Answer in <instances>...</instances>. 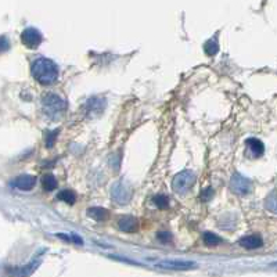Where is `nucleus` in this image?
I'll return each mask as SVG.
<instances>
[{"mask_svg": "<svg viewBox=\"0 0 277 277\" xmlns=\"http://www.w3.org/2000/svg\"><path fill=\"white\" fill-rule=\"evenodd\" d=\"M57 198H59L60 201H64V203L69 205L75 204V201H76V196H75V193H73L72 190H63V191H60Z\"/></svg>", "mask_w": 277, "mask_h": 277, "instance_id": "15", "label": "nucleus"}, {"mask_svg": "<svg viewBox=\"0 0 277 277\" xmlns=\"http://www.w3.org/2000/svg\"><path fill=\"white\" fill-rule=\"evenodd\" d=\"M196 183V173L191 171H183L180 173H177L173 179L172 187L177 194H186L189 193L193 184Z\"/></svg>", "mask_w": 277, "mask_h": 277, "instance_id": "3", "label": "nucleus"}, {"mask_svg": "<svg viewBox=\"0 0 277 277\" xmlns=\"http://www.w3.org/2000/svg\"><path fill=\"white\" fill-rule=\"evenodd\" d=\"M212 196H213V191H212V189H205L204 191H203V196H201V197H203L204 201H209V198H211Z\"/></svg>", "mask_w": 277, "mask_h": 277, "instance_id": "22", "label": "nucleus"}, {"mask_svg": "<svg viewBox=\"0 0 277 277\" xmlns=\"http://www.w3.org/2000/svg\"><path fill=\"white\" fill-rule=\"evenodd\" d=\"M21 40L24 46H27L28 49H37L43 40V35L36 28H27L21 34Z\"/></svg>", "mask_w": 277, "mask_h": 277, "instance_id": "4", "label": "nucleus"}, {"mask_svg": "<svg viewBox=\"0 0 277 277\" xmlns=\"http://www.w3.org/2000/svg\"><path fill=\"white\" fill-rule=\"evenodd\" d=\"M204 50L208 56H215V54H218V51H219L218 39H216V37H213V39H211V40H208V42L204 44Z\"/></svg>", "mask_w": 277, "mask_h": 277, "instance_id": "17", "label": "nucleus"}, {"mask_svg": "<svg viewBox=\"0 0 277 277\" xmlns=\"http://www.w3.org/2000/svg\"><path fill=\"white\" fill-rule=\"evenodd\" d=\"M35 183H36V177L35 176L21 175L18 176V177H15L14 182H13V186L17 187L18 190H22V191H30L35 186Z\"/></svg>", "mask_w": 277, "mask_h": 277, "instance_id": "7", "label": "nucleus"}, {"mask_svg": "<svg viewBox=\"0 0 277 277\" xmlns=\"http://www.w3.org/2000/svg\"><path fill=\"white\" fill-rule=\"evenodd\" d=\"M160 268L164 269H173V270H186V269H193L197 265L194 262H186V261H162L158 263Z\"/></svg>", "mask_w": 277, "mask_h": 277, "instance_id": "8", "label": "nucleus"}, {"mask_svg": "<svg viewBox=\"0 0 277 277\" xmlns=\"http://www.w3.org/2000/svg\"><path fill=\"white\" fill-rule=\"evenodd\" d=\"M203 240H204L205 245H208V247H216L218 244H220V242H222V239H220V237H218L216 234L209 233V232L204 233V237H203Z\"/></svg>", "mask_w": 277, "mask_h": 277, "instance_id": "16", "label": "nucleus"}, {"mask_svg": "<svg viewBox=\"0 0 277 277\" xmlns=\"http://www.w3.org/2000/svg\"><path fill=\"white\" fill-rule=\"evenodd\" d=\"M245 144H247L248 150H249V153H251V155H252L254 158H259V157H262L263 153H265V146H263V143L259 138H247Z\"/></svg>", "mask_w": 277, "mask_h": 277, "instance_id": "11", "label": "nucleus"}, {"mask_svg": "<svg viewBox=\"0 0 277 277\" xmlns=\"http://www.w3.org/2000/svg\"><path fill=\"white\" fill-rule=\"evenodd\" d=\"M266 209L270 212H273V213H277V194L276 193H273V194H270L268 200H266Z\"/></svg>", "mask_w": 277, "mask_h": 277, "instance_id": "19", "label": "nucleus"}, {"mask_svg": "<svg viewBox=\"0 0 277 277\" xmlns=\"http://www.w3.org/2000/svg\"><path fill=\"white\" fill-rule=\"evenodd\" d=\"M57 133H59V131L51 132L50 136H49V138L46 140V144H47V147H49V148H50V147H53V140H56V136H57Z\"/></svg>", "mask_w": 277, "mask_h": 277, "instance_id": "21", "label": "nucleus"}, {"mask_svg": "<svg viewBox=\"0 0 277 277\" xmlns=\"http://www.w3.org/2000/svg\"><path fill=\"white\" fill-rule=\"evenodd\" d=\"M118 226L125 233H135L138 229V220L135 216H124L118 220Z\"/></svg>", "mask_w": 277, "mask_h": 277, "instance_id": "9", "label": "nucleus"}, {"mask_svg": "<svg viewBox=\"0 0 277 277\" xmlns=\"http://www.w3.org/2000/svg\"><path fill=\"white\" fill-rule=\"evenodd\" d=\"M111 194H112V198L119 204H126V203H129V200L132 198V191L125 186L124 183L121 182L114 184Z\"/></svg>", "mask_w": 277, "mask_h": 277, "instance_id": "6", "label": "nucleus"}, {"mask_svg": "<svg viewBox=\"0 0 277 277\" xmlns=\"http://www.w3.org/2000/svg\"><path fill=\"white\" fill-rule=\"evenodd\" d=\"M88 215L90 218L95 219L96 222H103L108 218V211L104 208H100V207H93L88 211Z\"/></svg>", "mask_w": 277, "mask_h": 277, "instance_id": "13", "label": "nucleus"}, {"mask_svg": "<svg viewBox=\"0 0 277 277\" xmlns=\"http://www.w3.org/2000/svg\"><path fill=\"white\" fill-rule=\"evenodd\" d=\"M42 104H43L44 112L46 115H49L50 118H54L56 115L61 114L64 109L67 108V103L57 95L49 93L42 99Z\"/></svg>", "mask_w": 277, "mask_h": 277, "instance_id": "2", "label": "nucleus"}, {"mask_svg": "<svg viewBox=\"0 0 277 277\" xmlns=\"http://www.w3.org/2000/svg\"><path fill=\"white\" fill-rule=\"evenodd\" d=\"M32 75L40 85H51L59 78V67L54 61L40 57L32 64Z\"/></svg>", "mask_w": 277, "mask_h": 277, "instance_id": "1", "label": "nucleus"}, {"mask_svg": "<svg viewBox=\"0 0 277 277\" xmlns=\"http://www.w3.org/2000/svg\"><path fill=\"white\" fill-rule=\"evenodd\" d=\"M104 108H105V102L103 99H99V97H93L86 103V111L89 114L99 115V114H102Z\"/></svg>", "mask_w": 277, "mask_h": 277, "instance_id": "12", "label": "nucleus"}, {"mask_svg": "<svg viewBox=\"0 0 277 277\" xmlns=\"http://www.w3.org/2000/svg\"><path fill=\"white\" fill-rule=\"evenodd\" d=\"M230 187L233 190L236 194H240V196H245L251 191L252 187V183L248 180L247 177H244L240 173H236L232 177V182H230Z\"/></svg>", "mask_w": 277, "mask_h": 277, "instance_id": "5", "label": "nucleus"}, {"mask_svg": "<svg viewBox=\"0 0 277 277\" xmlns=\"http://www.w3.org/2000/svg\"><path fill=\"white\" fill-rule=\"evenodd\" d=\"M57 179L54 177V175H44L42 177V186H43V189L46 191H53V190L57 189Z\"/></svg>", "mask_w": 277, "mask_h": 277, "instance_id": "14", "label": "nucleus"}, {"mask_svg": "<svg viewBox=\"0 0 277 277\" xmlns=\"http://www.w3.org/2000/svg\"><path fill=\"white\" fill-rule=\"evenodd\" d=\"M158 240L162 242V244H168V242H172V234L168 233V232H161L158 233Z\"/></svg>", "mask_w": 277, "mask_h": 277, "instance_id": "20", "label": "nucleus"}, {"mask_svg": "<svg viewBox=\"0 0 277 277\" xmlns=\"http://www.w3.org/2000/svg\"><path fill=\"white\" fill-rule=\"evenodd\" d=\"M7 49H8L7 39H6V36H1V51H6Z\"/></svg>", "mask_w": 277, "mask_h": 277, "instance_id": "23", "label": "nucleus"}, {"mask_svg": "<svg viewBox=\"0 0 277 277\" xmlns=\"http://www.w3.org/2000/svg\"><path fill=\"white\" fill-rule=\"evenodd\" d=\"M154 204L157 205L160 209H165V208H168L169 205V198L168 196H165V194H157L155 197H154Z\"/></svg>", "mask_w": 277, "mask_h": 277, "instance_id": "18", "label": "nucleus"}, {"mask_svg": "<svg viewBox=\"0 0 277 277\" xmlns=\"http://www.w3.org/2000/svg\"><path fill=\"white\" fill-rule=\"evenodd\" d=\"M241 247L247 248V249H256V248H261L263 245V240L261 236H256V234H251V236H245L239 241Z\"/></svg>", "mask_w": 277, "mask_h": 277, "instance_id": "10", "label": "nucleus"}]
</instances>
